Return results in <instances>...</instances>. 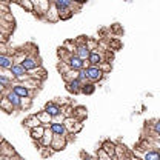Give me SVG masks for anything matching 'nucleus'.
<instances>
[{
    "instance_id": "1",
    "label": "nucleus",
    "mask_w": 160,
    "mask_h": 160,
    "mask_svg": "<svg viewBox=\"0 0 160 160\" xmlns=\"http://www.w3.org/2000/svg\"><path fill=\"white\" fill-rule=\"evenodd\" d=\"M86 72H88L89 82H92V83H99V82H102V80L108 76V74H105V72L100 69L99 65H88V66H86Z\"/></svg>"
},
{
    "instance_id": "2",
    "label": "nucleus",
    "mask_w": 160,
    "mask_h": 160,
    "mask_svg": "<svg viewBox=\"0 0 160 160\" xmlns=\"http://www.w3.org/2000/svg\"><path fill=\"white\" fill-rule=\"evenodd\" d=\"M63 123H65V126H66V129H68L69 134H77V132L82 131V128H83V120L77 119L76 116L66 117Z\"/></svg>"
},
{
    "instance_id": "3",
    "label": "nucleus",
    "mask_w": 160,
    "mask_h": 160,
    "mask_svg": "<svg viewBox=\"0 0 160 160\" xmlns=\"http://www.w3.org/2000/svg\"><path fill=\"white\" fill-rule=\"evenodd\" d=\"M22 65H23V68H25L28 72H32L34 69H37V68L42 66L39 56H36V52H34V54H28V56L25 57V60L22 62Z\"/></svg>"
},
{
    "instance_id": "4",
    "label": "nucleus",
    "mask_w": 160,
    "mask_h": 160,
    "mask_svg": "<svg viewBox=\"0 0 160 160\" xmlns=\"http://www.w3.org/2000/svg\"><path fill=\"white\" fill-rule=\"evenodd\" d=\"M45 111L52 117V119H56V117H59L63 114V108H62V105L57 103V102H48L46 105H45Z\"/></svg>"
},
{
    "instance_id": "5",
    "label": "nucleus",
    "mask_w": 160,
    "mask_h": 160,
    "mask_svg": "<svg viewBox=\"0 0 160 160\" xmlns=\"http://www.w3.org/2000/svg\"><path fill=\"white\" fill-rule=\"evenodd\" d=\"M11 89L16 92V94H19L22 99H25V97H34V92L31 91V89H28L23 83H12L11 85Z\"/></svg>"
},
{
    "instance_id": "6",
    "label": "nucleus",
    "mask_w": 160,
    "mask_h": 160,
    "mask_svg": "<svg viewBox=\"0 0 160 160\" xmlns=\"http://www.w3.org/2000/svg\"><path fill=\"white\" fill-rule=\"evenodd\" d=\"M68 65L71 66V69H74V71H80V69L86 68L89 63H88V62H85V60H82L79 56L74 52V54L71 56V59L68 60Z\"/></svg>"
},
{
    "instance_id": "7",
    "label": "nucleus",
    "mask_w": 160,
    "mask_h": 160,
    "mask_svg": "<svg viewBox=\"0 0 160 160\" xmlns=\"http://www.w3.org/2000/svg\"><path fill=\"white\" fill-rule=\"evenodd\" d=\"M49 128H51V131L54 132V136H69V132H68V129H66V126H65V123L63 122H56V120H52V123L49 125Z\"/></svg>"
},
{
    "instance_id": "8",
    "label": "nucleus",
    "mask_w": 160,
    "mask_h": 160,
    "mask_svg": "<svg viewBox=\"0 0 160 160\" xmlns=\"http://www.w3.org/2000/svg\"><path fill=\"white\" fill-rule=\"evenodd\" d=\"M102 149L106 152V154H109L112 160H117V145L114 143V142H111V140H105L103 143H102Z\"/></svg>"
},
{
    "instance_id": "9",
    "label": "nucleus",
    "mask_w": 160,
    "mask_h": 160,
    "mask_svg": "<svg viewBox=\"0 0 160 160\" xmlns=\"http://www.w3.org/2000/svg\"><path fill=\"white\" fill-rule=\"evenodd\" d=\"M2 96H6V97L9 99V102L14 105V108H16L17 111H22V97H20L19 94H16L12 89H8V91L3 92Z\"/></svg>"
},
{
    "instance_id": "10",
    "label": "nucleus",
    "mask_w": 160,
    "mask_h": 160,
    "mask_svg": "<svg viewBox=\"0 0 160 160\" xmlns=\"http://www.w3.org/2000/svg\"><path fill=\"white\" fill-rule=\"evenodd\" d=\"M16 65V60L12 54H0V68L2 69H11Z\"/></svg>"
},
{
    "instance_id": "11",
    "label": "nucleus",
    "mask_w": 160,
    "mask_h": 160,
    "mask_svg": "<svg viewBox=\"0 0 160 160\" xmlns=\"http://www.w3.org/2000/svg\"><path fill=\"white\" fill-rule=\"evenodd\" d=\"M65 86H66V91L71 92V94H82L83 83L79 79H74V80H71V82H68V83H65Z\"/></svg>"
},
{
    "instance_id": "12",
    "label": "nucleus",
    "mask_w": 160,
    "mask_h": 160,
    "mask_svg": "<svg viewBox=\"0 0 160 160\" xmlns=\"http://www.w3.org/2000/svg\"><path fill=\"white\" fill-rule=\"evenodd\" d=\"M66 145H68V137H66V136H54L51 148H52L54 151H62V149L66 148Z\"/></svg>"
},
{
    "instance_id": "13",
    "label": "nucleus",
    "mask_w": 160,
    "mask_h": 160,
    "mask_svg": "<svg viewBox=\"0 0 160 160\" xmlns=\"http://www.w3.org/2000/svg\"><path fill=\"white\" fill-rule=\"evenodd\" d=\"M105 60H106V57H105L103 51L94 49V51H91V56H89V59H88V63H89V65H100V63L105 62Z\"/></svg>"
},
{
    "instance_id": "14",
    "label": "nucleus",
    "mask_w": 160,
    "mask_h": 160,
    "mask_svg": "<svg viewBox=\"0 0 160 160\" xmlns=\"http://www.w3.org/2000/svg\"><path fill=\"white\" fill-rule=\"evenodd\" d=\"M45 20H49V22H52V23L60 20L59 8H57L56 3H51V6H49V9H48V12H46V16H45Z\"/></svg>"
},
{
    "instance_id": "15",
    "label": "nucleus",
    "mask_w": 160,
    "mask_h": 160,
    "mask_svg": "<svg viewBox=\"0 0 160 160\" xmlns=\"http://www.w3.org/2000/svg\"><path fill=\"white\" fill-rule=\"evenodd\" d=\"M76 54H77L82 60L88 62L89 56H91V49L88 48L86 43H79V45H77V49H76Z\"/></svg>"
},
{
    "instance_id": "16",
    "label": "nucleus",
    "mask_w": 160,
    "mask_h": 160,
    "mask_svg": "<svg viewBox=\"0 0 160 160\" xmlns=\"http://www.w3.org/2000/svg\"><path fill=\"white\" fill-rule=\"evenodd\" d=\"M46 128H48V126H45V125H40V126H36V128H31V129H29V136H31V139L34 140V142L42 140L43 134H45V131H46Z\"/></svg>"
},
{
    "instance_id": "17",
    "label": "nucleus",
    "mask_w": 160,
    "mask_h": 160,
    "mask_svg": "<svg viewBox=\"0 0 160 160\" xmlns=\"http://www.w3.org/2000/svg\"><path fill=\"white\" fill-rule=\"evenodd\" d=\"M52 140H54V132L48 126L46 131H45V134H43V137H42V140H39V142H40V145H42V148H48V146L52 145Z\"/></svg>"
},
{
    "instance_id": "18",
    "label": "nucleus",
    "mask_w": 160,
    "mask_h": 160,
    "mask_svg": "<svg viewBox=\"0 0 160 160\" xmlns=\"http://www.w3.org/2000/svg\"><path fill=\"white\" fill-rule=\"evenodd\" d=\"M40 125H43L40 119L37 117V114H34V116H29V117H26V119L23 120V126H26L28 129H31V128H36V126H40Z\"/></svg>"
},
{
    "instance_id": "19",
    "label": "nucleus",
    "mask_w": 160,
    "mask_h": 160,
    "mask_svg": "<svg viewBox=\"0 0 160 160\" xmlns=\"http://www.w3.org/2000/svg\"><path fill=\"white\" fill-rule=\"evenodd\" d=\"M0 108H2V111H5V112H8V114H11V112L17 111V109L14 108V105L9 102V99H8L6 96H2V100H0Z\"/></svg>"
},
{
    "instance_id": "20",
    "label": "nucleus",
    "mask_w": 160,
    "mask_h": 160,
    "mask_svg": "<svg viewBox=\"0 0 160 160\" xmlns=\"http://www.w3.org/2000/svg\"><path fill=\"white\" fill-rule=\"evenodd\" d=\"M142 160H160L159 149H148L142 154Z\"/></svg>"
},
{
    "instance_id": "21",
    "label": "nucleus",
    "mask_w": 160,
    "mask_h": 160,
    "mask_svg": "<svg viewBox=\"0 0 160 160\" xmlns=\"http://www.w3.org/2000/svg\"><path fill=\"white\" fill-rule=\"evenodd\" d=\"M17 152H16V149L6 142V140L3 139L2 140V156H16Z\"/></svg>"
},
{
    "instance_id": "22",
    "label": "nucleus",
    "mask_w": 160,
    "mask_h": 160,
    "mask_svg": "<svg viewBox=\"0 0 160 160\" xmlns=\"http://www.w3.org/2000/svg\"><path fill=\"white\" fill-rule=\"evenodd\" d=\"M96 83H92V82H86V83H83V86H82V94H85V96H91V94H94L96 92Z\"/></svg>"
},
{
    "instance_id": "23",
    "label": "nucleus",
    "mask_w": 160,
    "mask_h": 160,
    "mask_svg": "<svg viewBox=\"0 0 160 160\" xmlns=\"http://www.w3.org/2000/svg\"><path fill=\"white\" fill-rule=\"evenodd\" d=\"M11 72H12V76L17 79V77H20V76H25V74H28V71L23 68V65L22 63H16L12 68H11Z\"/></svg>"
},
{
    "instance_id": "24",
    "label": "nucleus",
    "mask_w": 160,
    "mask_h": 160,
    "mask_svg": "<svg viewBox=\"0 0 160 160\" xmlns=\"http://www.w3.org/2000/svg\"><path fill=\"white\" fill-rule=\"evenodd\" d=\"M56 5H57L59 8H71L72 11H74L76 8H77V9L80 8V5H76L72 0H57V2H56Z\"/></svg>"
},
{
    "instance_id": "25",
    "label": "nucleus",
    "mask_w": 160,
    "mask_h": 160,
    "mask_svg": "<svg viewBox=\"0 0 160 160\" xmlns=\"http://www.w3.org/2000/svg\"><path fill=\"white\" fill-rule=\"evenodd\" d=\"M37 117H39L40 122H42L45 126H49V125L52 123V120H54L49 114H48V112H46V111H45V109H43V111H40V112H37Z\"/></svg>"
},
{
    "instance_id": "26",
    "label": "nucleus",
    "mask_w": 160,
    "mask_h": 160,
    "mask_svg": "<svg viewBox=\"0 0 160 160\" xmlns=\"http://www.w3.org/2000/svg\"><path fill=\"white\" fill-rule=\"evenodd\" d=\"M59 16H60V20H69L74 16V11L71 8H59Z\"/></svg>"
},
{
    "instance_id": "27",
    "label": "nucleus",
    "mask_w": 160,
    "mask_h": 160,
    "mask_svg": "<svg viewBox=\"0 0 160 160\" xmlns=\"http://www.w3.org/2000/svg\"><path fill=\"white\" fill-rule=\"evenodd\" d=\"M16 3H19L23 9H26L28 12H34V3L32 0H17Z\"/></svg>"
},
{
    "instance_id": "28",
    "label": "nucleus",
    "mask_w": 160,
    "mask_h": 160,
    "mask_svg": "<svg viewBox=\"0 0 160 160\" xmlns=\"http://www.w3.org/2000/svg\"><path fill=\"white\" fill-rule=\"evenodd\" d=\"M74 116H76L77 119H80V120H83V122H85L86 116H88L86 108H85V106H76V108H74Z\"/></svg>"
},
{
    "instance_id": "29",
    "label": "nucleus",
    "mask_w": 160,
    "mask_h": 160,
    "mask_svg": "<svg viewBox=\"0 0 160 160\" xmlns=\"http://www.w3.org/2000/svg\"><path fill=\"white\" fill-rule=\"evenodd\" d=\"M77 77H79V71H74V69H71V71H68L66 74L62 76V79H63L65 83H68V82H71V80H74V79H77Z\"/></svg>"
},
{
    "instance_id": "30",
    "label": "nucleus",
    "mask_w": 160,
    "mask_h": 160,
    "mask_svg": "<svg viewBox=\"0 0 160 160\" xmlns=\"http://www.w3.org/2000/svg\"><path fill=\"white\" fill-rule=\"evenodd\" d=\"M31 76L43 82V80L46 79V71H45V69L40 66V68H37V69H34V71H32V74H31Z\"/></svg>"
},
{
    "instance_id": "31",
    "label": "nucleus",
    "mask_w": 160,
    "mask_h": 160,
    "mask_svg": "<svg viewBox=\"0 0 160 160\" xmlns=\"http://www.w3.org/2000/svg\"><path fill=\"white\" fill-rule=\"evenodd\" d=\"M99 66H100V69H102L105 74H109V72H111V69H112V65H111V62H108V60L102 62Z\"/></svg>"
},
{
    "instance_id": "32",
    "label": "nucleus",
    "mask_w": 160,
    "mask_h": 160,
    "mask_svg": "<svg viewBox=\"0 0 160 160\" xmlns=\"http://www.w3.org/2000/svg\"><path fill=\"white\" fill-rule=\"evenodd\" d=\"M62 108H63L65 117H72V116H74V106H72V105H68V106L62 105Z\"/></svg>"
},
{
    "instance_id": "33",
    "label": "nucleus",
    "mask_w": 160,
    "mask_h": 160,
    "mask_svg": "<svg viewBox=\"0 0 160 160\" xmlns=\"http://www.w3.org/2000/svg\"><path fill=\"white\" fill-rule=\"evenodd\" d=\"M31 105H32V97H25V99H22V111L29 109Z\"/></svg>"
},
{
    "instance_id": "34",
    "label": "nucleus",
    "mask_w": 160,
    "mask_h": 160,
    "mask_svg": "<svg viewBox=\"0 0 160 160\" xmlns=\"http://www.w3.org/2000/svg\"><path fill=\"white\" fill-rule=\"evenodd\" d=\"M77 79H79L82 83H86V82H89V79H88V72H86V68L80 69V71H79V77H77Z\"/></svg>"
},
{
    "instance_id": "35",
    "label": "nucleus",
    "mask_w": 160,
    "mask_h": 160,
    "mask_svg": "<svg viewBox=\"0 0 160 160\" xmlns=\"http://www.w3.org/2000/svg\"><path fill=\"white\" fill-rule=\"evenodd\" d=\"M151 128H152V132L156 134V137H159L160 139V120H154Z\"/></svg>"
},
{
    "instance_id": "36",
    "label": "nucleus",
    "mask_w": 160,
    "mask_h": 160,
    "mask_svg": "<svg viewBox=\"0 0 160 160\" xmlns=\"http://www.w3.org/2000/svg\"><path fill=\"white\" fill-rule=\"evenodd\" d=\"M97 159L99 160H112V157H111L109 154H106V152L100 148L99 151H97Z\"/></svg>"
},
{
    "instance_id": "37",
    "label": "nucleus",
    "mask_w": 160,
    "mask_h": 160,
    "mask_svg": "<svg viewBox=\"0 0 160 160\" xmlns=\"http://www.w3.org/2000/svg\"><path fill=\"white\" fill-rule=\"evenodd\" d=\"M86 45H88V48H89L91 51H94V49H99V42H97V40L88 39V40H86Z\"/></svg>"
},
{
    "instance_id": "38",
    "label": "nucleus",
    "mask_w": 160,
    "mask_h": 160,
    "mask_svg": "<svg viewBox=\"0 0 160 160\" xmlns=\"http://www.w3.org/2000/svg\"><path fill=\"white\" fill-rule=\"evenodd\" d=\"M109 48L116 51L117 48H120V42L119 40H111V42H109Z\"/></svg>"
},
{
    "instance_id": "39",
    "label": "nucleus",
    "mask_w": 160,
    "mask_h": 160,
    "mask_svg": "<svg viewBox=\"0 0 160 160\" xmlns=\"http://www.w3.org/2000/svg\"><path fill=\"white\" fill-rule=\"evenodd\" d=\"M2 19L8 20V22H11V23H14V17H12L9 12H3V14H2Z\"/></svg>"
},
{
    "instance_id": "40",
    "label": "nucleus",
    "mask_w": 160,
    "mask_h": 160,
    "mask_svg": "<svg viewBox=\"0 0 160 160\" xmlns=\"http://www.w3.org/2000/svg\"><path fill=\"white\" fill-rule=\"evenodd\" d=\"M72 2H74L76 5H83V3H86L88 0H72Z\"/></svg>"
},
{
    "instance_id": "41",
    "label": "nucleus",
    "mask_w": 160,
    "mask_h": 160,
    "mask_svg": "<svg viewBox=\"0 0 160 160\" xmlns=\"http://www.w3.org/2000/svg\"><path fill=\"white\" fill-rule=\"evenodd\" d=\"M83 160H99V159H94V157H91V156H86Z\"/></svg>"
},
{
    "instance_id": "42",
    "label": "nucleus",
    "mask_w": 160,
    "mask_h": 160,
    "mask_svg": "<svg viewBox=\"0 0 160 160\" xmlns=\"http://www.w3.org/2000/svg\"><path fill=\"white\" fill-rule=\"evenodd\" d=\"M56 2H57V0H49V3H56Z\"/></svg>"
},
{
    "instance_id": "43",
    "label": "nucleus",
    "mask_w": 160,
    "mask_h": 160,
    "mask_svg": "<svg viewBox=\"0 0 160 160\" xmlns=\"http://www.w3.org/2000/svg\"><path fill=\"white\" fill-rule=\"evenodd\" d=\"M134 160H142V159H134Z\"/></svg>"
}]
</instances>
